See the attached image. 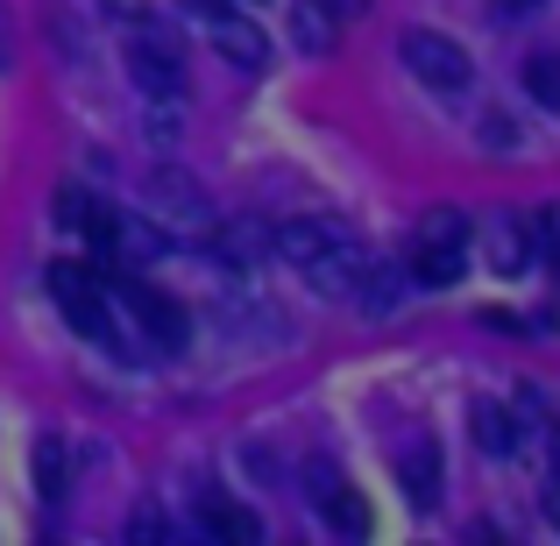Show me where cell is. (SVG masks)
Masks as SVG:
<instances>
[{
	"label": "cell",
	"instance_id": "cell-1",
	"mask_svg": "<svg viewBox=\"0 0 560 546\" xmlns=\"http://www.w3.org/2000/svg\"><path fill=\"white\" fill-rule=\"evenodd\" d=\"M270 248H277L284 263H299V270L313 277L319 291H355V277L370 270V256H362L355 228H348V220H319V213L270 228Z\"/></svg>",
	"mask_w": 560,
	"mask_h": 546
},
{
	"label": "cell",
	"instance_id": "cell-2",
	"mask_svg": "<svg viewBox=\"0 0 560 546\" xmlns=\"http://www.w3.org/2000/svg\"><path fill=\"white\" fill-rule=\"evenodd\" d=\"M405 270H411V284H433V291L462 284V270H468V213H454V206L425 213L419 234H411V248H405Z\"/></svg>",
	"mask_w": 560,
	"mask_h": 546
},
{
	"label": "cell",
	"instance_id": "cell-3",
	"mask_svg": "<svg viewBox=\"0 0 560 546\" xmlns=\"http://www.w3.org/2000/svg\"><path fill=\"white\" fill-rule=\"evenodd\" d=\"M397 57H405V71L425 85V93H440V100H462L468 79H476L468 50L454 36H440V28H405V36H397Z\"/></svg>",
	"mask_w": 560,
	"mask_h": 546
},
{
	"label": "cell",
	"instance_id": "cell-4",
	"mask_svg": "<svg viewBox=\"0 0 560 546\" xmlns=\"http://www.w3.org/2000/svg\"><path fill=\"white\" fill-rule=\"evenodd\" d=\"M50 291L65 305V320L85 334V341H107V291H100V263L79 270V263H50Z\"/></svg>",
	"mask_w": 560,
	"mask_h": 546
},
{
	"label": "cell",
	"instance_id": "cell-5",
	"mask_svg": "<svg viewBox=\"0 0 560 546\" xmlns=\"http://www.w3.org/2000/svg\"><path fill=\"white\" fill-rule=\"evenodd\" d=\"M128 79H136V93L150 100H178L185 93V57L171 36H128Z\"/></svg>",
	"mask_w": 560,
	"mask_h": 546
},
{
	"label": "cell",
	"instance_id": "cell-6",
	"mask_svg": "<svg viewBox=\"0 0 560 546\" xmlns=\"http://www.w3.org/2000/svg\"><path fill=\"white\" fill-rule=\"evenodd\" d=\"M121 299L136 305V320H142V334H150L156 348H164V356H178V348L191 341V320H185V305L178 299H164V291H150V284H136V277H128L121 284Z\"/></svg>",
	"mask_w": 560,
	"mask_h": 546
},
{
	"label": "cell",
	"instance_id": "cell-7",
	"mask_svg": "<svg viewBox=\"0 0 560 546\" xmlns=\"http://www.w3.org/2000/svg\"><path fill=\"white\" fill-rule=\"evenodd\" d=\"M206 36H213V50L228 57L234 71H262V65H270V36H262L256 22H242V14H213Z\"/></svg>",
	"mask_w": 560,
	"mask_h": 546
},
{
	"label": "cell",
	"instance_id": "cell-8",
	"mask_svg": "<svg viewBox=\"0 0 560 546\" xmlns=\"http://www.w3.org/2000/svg\"><path fill=\"white\" fill-rule=\"evenodd\" d=\"M313 504H319V519H327V525H334V533H341V539H370V504H362V497L348 490V483L334 476V468H327V476H319Z\"/></svg>",
	"mask_w": 560,
	"mask_h": 546
},
{
	"label": "cell",
	"instance_id": "cell-9",
	"mask_svg": "<svg viewBox=\"0 0 560 546\" xmlns=\"http://www.w3.org/2000/svg\"><path fill=\"white\" fill-rule=\"evenodd\" d=\"M397 483H405V497L411 504H440V448L433 440H405L397 448Z\"/></svg>",
	"mask_w": 560,
	"mask_h": 546
},
{
	"label": "cell",
	"instance_id": "cell-10",
	"mask_svg": "<svg viewBox=\"0 0 560 546\" xmlns=\"http://www.w3.org/2000/svg\"><path fill=\"white\" fill-rule=\"evenodd\" d=\"M199 525H206L213 539H234V546L262 539V519H256V511H242L228 490H206V497H199Z\"/></svg>",
	"mask_w": 560,
	"mask_h": 546
},
{
	"label": "cell",
	"instance_id": "cell-11",
	"mask_svg": "<svg viewBox=\"0 0 560 546\" xmlns=\"http://www.w3.org/2000/svg\"><path fill=\"white\" fill-rule=\"evenodd\" d=\"M150 213H164V220H206L199 178H185V171H150Z\"/></svg>",
	"mask_w": 560,
	"mask_h": 546
},
{
	"label": "cell",
	"instance_id": "cell-12",
	"mask_svg": "<svg viewBox=\"0 0 560 546\" xmlns=\"http://www.w3.org/2000/svg\"><path fill=\"white\" fill-rule=\"evenodd\" d=\"M525 93L539 107H560V50H533L525 57Z\"/></svg>",
	"mask_w": 560,
	"mask_h": 546
},
{
	"label": "cell",
	"instance_id": "cell-13",
	"mask_svg": "<svg viewBox=\"0 0 560 546\" xmlns=\"http://www.w3.org/2000/svg\"><path fill=\"white\" fill-rule=\"evenodd\" d=\"M476 440H482L490 454H511V448H518V426H511V411H504V405H476Z\"/></svg>",
	"mask_w": 560,
	"mask_h": 546
},
{
	"label": "cell",
	"instance_id": "cell-14",
	"mask_svg": "<svg viewBox=\"0 0 560 546\" xmlns=\"http://www.w3.org/2000/svg\"><path fill=\"white\" fill-rule=\"evenodd\" d=\"M539 256V248L533 242H525V220H497V270H525V263H533Z\"/></svg>",
	"mask_w": 560,
	"mask_h": 546
},
{
	"label": "cell",
	"instance_id": "cell-15",
	"mask_svg": "<svg viewBox=\"0 0 560 546\" xmlns=\"http://www.w3.org/2000/svg\"><path fill=\"white\" fill-rule=\"evenodd\" d=\"M36 483H43V497H65V440H43L36 448Z\"/></svg>",
	"mask_w": 560,
	"mask_h": 546
},
{
	"label": "cell",
	"instance_id": "cell-16",
	"mask_svg": "<svg viewBox=\"0 0 560 546\" xmlns=\"http://www.w3.org/2000/svg\"><path fill=\"white\" fill-rule=\"evenodd\" d=\"M299 43H305V50H327V43H334V22L319 8H305L299 14Z\"/></svg>",
	"mask_w": 560,
	"mask_h": 546
},
{
	"label": "cell",
	"instance_id": "cell-17",
	"mask_svg": "<svg viewBox=\"0 0 560 546\" xmlns=\"http://www.w3.org/2000/svg\"><path fill=\"white\" fill-rule=\"evenodd\" d=\"M128 539H171V519L164 511H136V519H128Z\"/></svg>",
	"mask_w": 560,
	"mask_h": 546
},
{
	"label": "cell",
	"instance_id": "cell-18",
	"mask_svg": "<svg viewBox=\"0 0 560 546\" xmlns=\"http://www.w3.org/2000/svg\"><path fill=\"white\" fill-rule=\"evenodd\" d=\"M482 136H490V150H511V142H518V128H511L504 114H490V121H482Z\"/></svg>",
	"mask_w": 560,
	"mask_h": 546
},
{
	"label": "cell",
	"instance_id": "cell-19",
	"mask_svg": "<svg viewBox=\"0 0 560 546\" xmlns=\"http://www.w3.org/2000/svg\"><path fill=\"white\" fill-rule=\"evenodd\" d=\"M362 8H370V0H319V14H327V22H355Z\"/></svg>",
	"mask_w": 560,
	"mask_h": 546
},
{
	"label": "cell",
	"instance_id": "cell-20",
	"mask_svg": "<svg viewBox=\"0 0 560 546\" xmlns=\"http://www.w3.org/2000/svg\"><path fill=\"white\" fill-rule=\"evenodd\" d=\"M191 14H199V22H213V14H228V0H185Z\"/></svg>",
	"mask_w": 560,
	"mask_h": 546
}]
</instances>
